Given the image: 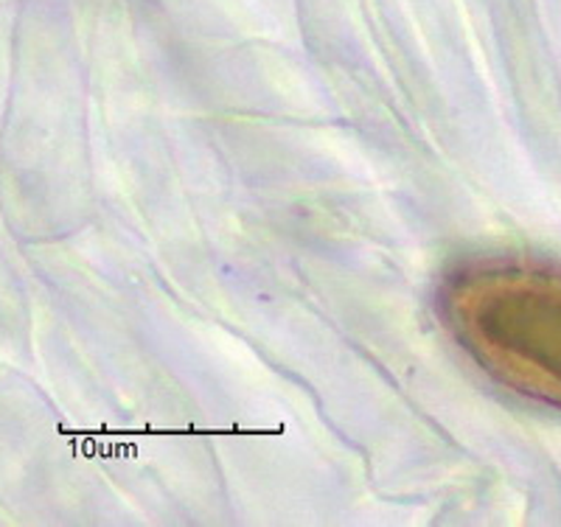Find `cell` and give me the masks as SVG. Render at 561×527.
I'll return each instance as SVG.
<instances>
[{
	"label": "cell",
	"instance_id": "6da1fadb",
	"mask_svg": "<svg viewBox=\"0 0 561 527\" xmlns=\"http://www.w3.org/2000/svg\"><path fill=\"white\" fill-rule=\"evenodd\" d=\"M438 314L497 385L561 410V264L511 255L460 261L440 278Z\"/></svg>",
	"mask_w": 561,
	"mask_h": 527
}]
</instances>
